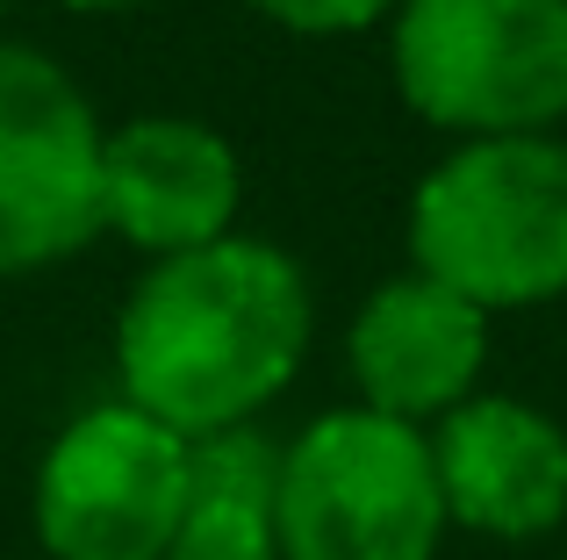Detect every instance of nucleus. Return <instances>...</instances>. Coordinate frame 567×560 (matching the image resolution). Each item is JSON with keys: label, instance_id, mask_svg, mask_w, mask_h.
Instances as JSON below:
<instances>
[{"label": "nucleus", "instance_id": "nucleus-10", "mask_svg": "<svg viewBox=\"0 0 567 560\" xmlns=\"http://www.w3.org/2000/svg\"><path fill=\"white\" fill-rule=\"evenodd\" d=\"M274 496H280V446L259 424L194 438L187 510L166 560H280Z\"/></svg>", "mask_w": 567, "mask_h": 560}, {"label": "nucleus", "instance_id": "nucleus-7", "mask_svg": "<svg viewBox=\"0 0 567 560\" xmlns=\"http://www.w3.org/2000/svg\"><path fill=\"white\" fill-rule=\"evenodd\" d=\"M245 166L230 137L194 115H130L101 144V230L144 259H181L237 230Z\"/></svg>", "mask_w": 567, "mask_h": 560}, {"label": "nucleus", "instance_id": "nucleus-12", "mask_svg": "<svg viewBox=\"0 0 567 560\" xmlns=\"http://www.w3.org/2000/svg\"><path fill=\"white\" fill-rule=\"evenodd\" d=\"M72 14H123V8H144V0H65Z\"/></svg>", "mask_w": 567, "mask_h": 560}, {"label": "nucleus", "instance_id": "nucleus-13", "mask_svg": "<svg viewBox=\"0 0 567 560\" xmlns=\"http://www.w3.org/2000/svg\"><path fill=\"white\" fill-rule=\"evenodd\" d=\"M560 560H567V553H560Z\"/></svg>", "mask_w": 567, "mask_h": 560}, {"label": "nucleus", "instance_id": "nucleus-1", "mask_svg": "<svg viewBox=\"0 0 567 560\" xmlns=\"http://www.w3.org/2000/svg\"><path fill=\"white\" fill-rule=\"evenodd\" d=\"M309 331V280L266 238L230 230L202 252L152 259L115 317L123 403L181 432L187 446L237 432L302 374Z\"/></svg>", "mask_w": 567, "mask_h": 560}, {"label": "nucleus", "instance_id": "nucleus-3", "mask_svg": "<svg viewBox=\"0 0 567 560\" xmlns=\"http://www.w3.org/2000/svg\"><path fill=\"white\" fill-rule=\"evenodd\" d=\"M388 72L410 115L474 137H554L567 123V0H402Z\"/></svg>", "mask_w": 567, "mask_h": 560}, {"label": "nucleus", "instance_id": "nucleus-11", "mask_svg": "<svg viewBox=\"0 0 567 560\" xmlns=\"http://www.w3.org/2000/svg\"><path fill=\"white\" fill-rule=\"evenodd\" d=\"M245 8L288 37H360V29H381L402 0H245Z\"/></svg>", "mask_w": 567, "mask_h": 560}, {"label": "nucleus", "instance_id": "nucleus-6", "mask_svg": "<svg viewBox=\"0 0 567 560\" xmlns=\"http://www.w3.org/2000/svg\"><path fill=\"white\" fill-rule=\"evenodd\" d=\"M94 101L37 43H0V280L43 273L101 238Z\"/></svg>", "mask_w": 567, "mask_h": 560}, {"label": "nucleus", "instance_id": "nucleus-9", "mask_svg": "<svg viewBox=\"0 0 567 560\" xmlns=\"http://www.w3.org/2000/svg\"><path fill=\"white\" fill-rule=\"evenodd\" d=\"M445 518L482 539H546L567 525V432L525 395H467L431 432Z\"/></svg>", "mask_w": 567, "mask_h": 560}, {"label": "nucleus", "instance_id": "nucleus-8", "mask_svg": "<svg viewBox=\"0 0 567 560\" xmlns=\"http://www.w3.org/2000/svg\"><path fill=\"white\" fill-rule=\"evenodd\" d=\"M346 366L360 388V409H381V417L424 432V424L453 417L467 395H482L488 317L467 294L410 267L360 302L346 331Z\"/></svg>", "mask_w": 567, "mask_h": 560}, {"label": "nucleus", "instance_id": "nucleus-5", "mask_svg": "<svg viewBox=\"0 0 567 560\" xmlns=\"http://www.w3.org/2000/svg\"><path fill=\"white\" fill-rule=\"evenodd\" d=\"M194 446L137 403H94L37 467V539L51 560H166Z\"/></svg>", "mask_w": 567, "mask_h": 560}, {"label": "nucleus", "instance_id": "nucleus-2", "mask_svg": "<svg viewBox=\"0 0 567 560\" xmlns=\"http://www.w3.org/2000/svg\"><path fill=\"white\" fill-rule=\"evenodd\" d=\"M410 267L482 317L567 294V137L453 144L410 187Z\"/></svg>", "mask_w": 567, "mask_h": 560}, {"label": "nucleus", "instance_id": "nucleus-4", "mask_svg": "<svg viewBox=\"0 0 567 560\" xmlns=\"http://www.w3.org/2000/svg\"><path fill=\"white\" fill-rule=\"evenodd\" d=\"M280 560H439L445 496L431 432L381 409H323L280 446Z\"/></svg>", "mask_w": 567, "mask_h": 560}]
</instances>
